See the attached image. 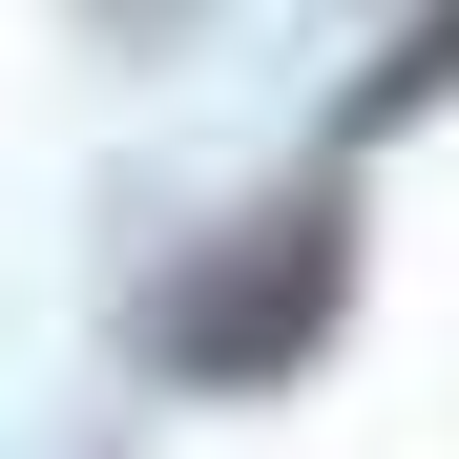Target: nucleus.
Returning <instances> with one entry per match:
<instances>
[{"label":"nucleus","instance_id":"obj_1","mask_svg":"<svg viewBox=\"0 0 459 459\" xmlns=\"http://www.w3.org/2000/svg\"><path fill=\"white\" fill-rule=\"evenodd\" d=\"M314 314H334V230L292 209L272 251H230V272L188 292V314H168V355H188V376H251V355H292V334H314Z\"/></svg>","mask_w":459,"mask_h":459}]
</instances>
